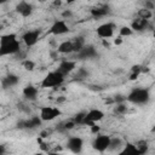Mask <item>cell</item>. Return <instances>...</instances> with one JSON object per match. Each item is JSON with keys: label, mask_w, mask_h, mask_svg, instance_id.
Listing matches in <instances>:
<instances>
[{"label": "cell", "mask_w": 155, "mask_h": 155, "mask_svg": "<svg viewBox=\"0 0 155 155\" xmlns=\"http://www.w3.org/2000/svg\"><path fill=\"white\" fill-rule=\"evenodd\" d=\"M109 143H110V137L109 136H98L93 140L92 145H93V149H96L99 153H103L109 148Z\"/></svg>", "instance_id": "6"}, {"label": "cell", "mask_w": 155, "mask_h": 155, "mask_svg": "<svg viewBox=\"0 0 155 155\" xmlns=\"http://www.w3.org/2000/svg\"><path fill=\"white\" fill-rule=\"evenodd\" d=\"M122 154H131V155H139V151L137 149V147L134 144H131V143H127Z\"/></svg>", "instance_id": "21"}, {"label": "cell", "mask_w": 155, "mask_h": 155, "mask_svg": "<svg viewBox=\"0 0 155 155\" xmlns=\"http://www.w3.org/2000/svg\"><path fill=\"white\" fill-rule=\"evenodd\" d=\"M39 35H40L39 30H28L27 33L23 34L22 39H23L24 44H25L28 47H30V46H34V45L38 42Z\"/></svg>", "instance_id": "10"}, {"label": "cell", "mask_w": 155, "mask_h": 155, "mask_svg": "<svg viewBox=\"0 0 155 155\" xmlns=\"http://www.w3.org/2000/svg\"><path fill=\"white\" fill-rule=\"evenodd\" d=\"M102 44H103V46H104V47H109V44H108V41L103 40V42H102Z\"/></svg>", "instance_id": "43"}, {"label": "cell", "mask_w": 155, "mask_h": 155, "mask_svg": "<svg viewBox=\"0 0 155 155\" xmlns=\"http://www.w3.org/2000/svg\"><path fill=\"white\" fill-rule=\"evenodd\" d=\"M114 28L115 25L113 23H104V24H101L98 28H97V35L101 36V38H111L113 34H114Z\"/></svg>", "instance_id": "8"}, {"label": "cell", "mask_w": 155, "mask_h": 155, "mask_svg": "<svg viewBox=\"0 0 155 155\" xmlns=\"http://www.w3.org/2000/svg\"><path fill=\"white\" fill-rule=\"evenodd\" d=\"M38 1H40V2H45L46 0H38Z\"/></svg>", "instance_id": "46"}, {"label": "cell", "mask_w": 155, "mask_h": 155, "mask_svg": "<svg viewBox=\"0 0 155 155\" xmlns=\"http://www.w3.org/2000/svg\"><path fill=\"white\" fill-rule=\"evenodd\" d=\"M42 122V120L40 119V116H31L29 120H23L21 122H18V127L19 128H35L38 126H40Z\"/></svg>", "instance_id": "12"}, {"label": "cell", "mask_w": 155, "mask_h": 155, "mask_svg": "<svg viewBox=\"0 0 155 155\" xmlns=\"http://www.w3.org/2000/svg\"><path fill=\"white\" fill-rule=\"evenodd\" d=\"M97 56V51L92 45H84L82 48L78 52V58L79 59H87V58H93Z\"/></svg>", "instance_id": "9"}, {"label": "cell", "mask_w": 155, "mask_h": 155, "mask_svg": "<svg viewBox=\"0 0 155 155\" xmlns=\"http://www.w3.org/2000/svg\"><path fill=\"white\" fill-rule=\"evenodd\" d=\"M127 111V107L124 103H117V105L115 107V113L119 115H124Z\"/></svg>", "instance_id": "25"}, {"label": "cell", "mask_w": 155, "mask_h": 155, "mask_svg": "<svg viewBox=\"0 0 155 155\" xmlns=\"http://www.w3.org/2000/svg\"><path fill=\"white\" fill-rule=\"evenodd\" d=\"M74 1H75V0H65V2H67V4H73Z\"/></svg>", "instance_id": "44"}, {"label": "cell", "mask_w": 155, "mask_h": 155, "mask_svg": "<svg viewBox=\"0 0 155 155\" xmlns=\"http://www.w3.org/2000/svg\"><path fill=\"white\" fill-rule=\"evenodd\" d=\"M125 101H126V97L125 96H121V94H117L114 98V102H116V103H124Z\"/></svg>", "instance_id": "31"}, {"label": "cell", "mask_w": 155, "mask_h": 155, "mask_svg": "<svg viewBox=\"0 0 155 155\" xmlns=\"http://www.w3.org/2000/svg\"><path fill=\"white\" fill-rule=\"evenodd\" d=\"M82 145H84V140L80 137H70L67 142V147L70 149V151H73L75 154L81 151Z\"/></svg>", "instance_id": "11"}, {"label": "cell", "mask_w": 155, "mask_h": 155, "mask_svg": "<svg viewBox=\"0 0 155 155\" xmlns=\"http://www.w3.org/2000/svg\"><path fill=\"white\" fill-rule=\"evenodd\" d=\"M63 126H59L61 128H62V131H68V130H71V128H74V126L76 125L73 120H70V121H67V122H64V124H62Z\"/></svg>", "instance_id": "28"}, {"label": "cell", "mask_w": 155, "mask_h": 155, "mask_svg": "<svg viewBox=\"0 0 155 155\" xmlns=\"http://www.w3.org/2000/svg\"><path fill=\"white\" fill-rule=\"evenodd\" d=\"M85 45V40H84V38L82 36H79V38H75L73 41H71V46H73V52H79L81 48H82V46Z\"/></svg>", "instance_id": "20"}, {"label": "cell", "mask_w": 155, "mask_h": 155, "mask_svg": "<svg viewBox=\"0 0 155 155\" xmlns=\"http://www.w3.org/2000/svg\"><path fill=\"white\" fill-rule=\"evenodd\" d=\"M63 82H64V75L61 74L58 70H54L48 73L44 78V80L41 81V87H45V88L57 87V86H61Z\"/></svg>", "instance_id": "3"}, {"label": "cell", "mask_w": 155, "mask_h": 155, "mask_svg": "<svg viewBox=\"0 0 155 155\" xmlns=\"http://www.w3.org/2000/svg\"><path fill=\"white\" fill-rule=\"evenodd\" d=\"M134 145L137 147V149H138V151H139V155L145 154L147 150H148V142H147V140H138Z\"/></svg>", "instance_id": "22"}, {"label": "cell", "mask_w": 155, "mask_h": 155, "mask_svg": "<svg viewBox=\"0 0 155 155\" xmlns=\"http://www.w3.org/2000/svg\"><path fill=\"white\" fill-rule=\"evenodd\" d=\"M145 8H147V10H150V11L154 8V4H153V1H151V0L145 1Z\"/></svg>", "instance_id": "34"}, {"label": "cell", "mask_w": 155, "mask_h": 155, "mask_svg": "<svg viewBox=\"0 0 155 155\" xmlns=\"http://www.w3.org/2000/svg\"><path fill=\"white\" fill-rule=\"evenodd\" d=\"M62 5V1L61 0H54L53 1V6H61Z\"/></svg>", "instance_id": "40"}, {"label": "cell", "mask_w": 155, "mask_h": 155, "mask_svg": "<svg viewBox=\"0 0 155 155\" xmlns=\"http://www.w3.org/2000/svg\"><path fill=\"white\" fill-rule=\"evenodd\" d=\"M71 16H73V13H71L70 10H65V11L62 12V17H63V18H70Z\"/></svg>", "instance_id": "32"}, {"label": "cell", "mask_w": 155, "mask_h": 155, "mask_svg": "<svg viewBox=\"0 0 155 155\" xmlns=\"http://www.w3.org/2000/svg\"><path fill=\"white\" fill-rule=\"evenodd\" d=\"M6 1H7V0H0V5H1V4H5Z\"/></svg>", "instance_id": "45"}, {"label": "cell", "mask_w": 155, "mask_h": 155, "mask_svg": "<svg viewBox=\"0 0 155 155\" xmlns=\"http://www.w3.org/2000/svg\"><path fill=\"white\" fill-rule=\"evenodd\" d=\"M68 31H69V27L67 25V23L64 21H56L48 30V33L53 34V35H62Z\"/></svg>", "instance_id": "7"}, {"label": "cell", "mask_w": 155, "mask_h": 155, "mask_svg": "<svg viewBox=\"0 0 155 155\" xmlns=\"http://www.w3.org/2000/svg\"><path fill=\"white\" fill-rule=\"evenodd\" d=\"M57 53H58V52H51V57H52L53 59H57Z\"/></svg>", "instance_id": "42"}, {"label": "cell", "mask_w": 155, "mask_h": 155, "mask_svg": "<svg viewBox=\"0 0 155 155\" xmlns=\"http://www.w3.org/2000/svg\"><path fill=\"white\" fill-rule=\"evenodd\" d=\"M75 69V62L74 61H62L59 63V67H58V71L61 74H63L64 76L67 74H69L70 71H73Z\"/></svg>", "instance_id": "14"}, {"label": "cell", "mask_w": 155, "mask_h": 155, "mask_svg": "<svg viewBox=\"0 0 155 155\" xmlns=\"http://www.w3.org/2000/svg\"><path fill=\"white\" fill-rule=\"evenodd\" d=\"M109 12H110L109 6L104 5V6H102V7H94V8H92V10H91V16H92L93 18L98 19V18H101V17H104V16L109 15Z\"/></svg>", "instance_id": "16"}, {"label": "cell", "mask_w": 155, "mask_h": 155, "mask_svg": "<svg viewBox=\"0 0 155 155\" xmlns=\"http://www.w3.org/2000/svg\"><path fill=\"white\" fill-rule=\"evenodd\" d=\"M114 44H115V45H121V44H122V39H121V38H116V39L114 40Z\"/></svg>", "instance_id": "37"}, {"label": "cell", "mask_w": 155, "mask_h": 155, "mask_svg": "<svg viewBox=\"0 0 155 155\" xmlns=\"http://www.w3.org/2000/svg\"><path fill=\"white\" fill-rule=\"evenodd\" d=\"M48 134H50V131H47V130H44V131L40 133V137H41V138H46Z\"/></svg>", "instance_id": "36"}, {"label": "cell", "mask_w": 155, "mask_h": 155, "mask_svg": "<svg viewBox=\"0 0 155 155\" xmlns=\"http://www.w3.org/2000/svg\"><path fill=\"white\" fill-rule=\"evenodd\" d=\"M84 117H85V113H78L75 116H74V119H73V121L75 122V124H82V120H84Z\"/></svg>", "instance_id": "30"}, {"label": "cell", "mask_w": 155, "mask_h": 155, "mask_svg": "<svg viewBox=\"0 0 155 155\" xmlns=\"http://www.w3.org/2000/svg\"><path fill=\"white\" fill-rule=\"evenodd\" d=\"M150 98L149 91L147 88H133L130 94L126 97V99L134 104H145L148 103Z\"/></svg>", "instance_id": "2"}, {"label": "cell", "mask_w": 155, "mask_h": 155, "mask_svg": "<svg viewBox=\"0 0 155 155\" xmlns=\"http://www.w3.org/2000/svg\"><path fill=\"white\" fill-rule=\"evenodd\" d=\"M133 30L130 27H121L120 28V36H130L132 35Z\"/></svg>", "instance_id": "27"}, {"label": "cell", "mask_w": 155, "mask_h": 155, "mask_svg": "<svg viewBox=\"0 0 155 155\" xmlns=\"http://www.w3.org/2000/svg\"><path fill=\"white\" fill-rule=\"evenodd\" d=\"M22 65H23V68H24L25 70H29V71L34 70V68H35V63H34L33 61H30V59L23 61V62H22Z\"/></svg>", "instance_id": "24"}, {"label": "cell", "mask_w": 155, "mask_h": 155, "mask_svg": "<svg viewBox=\"0 0 155 155\" xmlns=\"http://www.w3.org/2000/svg\"><path fill=\"white\" fill-rule=\"evenodd\" d=\"M87 75H88V71L85 68H80V69H78V73H76L75 78H78V79H85V78H87Z\"/></svg>", "instance_id": "29"}, {"label": "cell", "mask_w": 155, "mask_h": 155, "mask_svg": "<svg viewBox=\"0 0 155 155\" xmlns=\"http://www.w3.org/2000/svg\"><path fill=\"white\" fill-rule=\"evenodd\" d=\"M65 102V97H58L57 98V103H63Z\"/></svg>", "instance_id": "39"}, {"label": "cell", "mask_w": 155, "mask_h": 155, "mask_svg": "<svg viewBox=\"0 0 155 155\" xmlns=\"http://www.w3.org/2000/svg\"><path fill=\"white\" fill-rule=\"evenodd\" d=\"M90 127H91V132H92V133H98L99 130H101V127H99L98 125H96V124H93V125L90 126Z\"/></svg>", "instance_id": "33"}, {"label": "cell", "mask_w": 155, "mask_h": 155, "mask_svg": "<svg viewBox=\"0 0 155 155\" xmlns=\"http://www.w3.org/2000/svg\"><path fill=\"white\" fill-rule=\"evenodd\" d=\"M19 82V78L15 74H8L6 75L2 80H1V86L2 88H8V87H13Z\"/></svg>", "instance_id": "15"}, {"label": "cell", "mask_w": 155, "mask_h": 155, "mask_svg": "<svg viewBox=\"0 0 155 155\" xmlns=\"http://www.w3.org/2000/svg\"><path fill=\"white\" fill-rule=\"evenodd\" d=\"M148 19H143V18H138V19H134L131 24V29L132 30H137V31H142L144 29L148 28Z\"/></svg>", "instance_id": "17"}, {"label": "cell", "mask_w": 155, "mask_h": 155, "mask_svg": "<svg viewBox=\"0 0 155 155\" xmlns=\"http://www.w3.org/2000/svg\"><path fill=\"white\" fill-rule=\"evenodd\" d=\"M23 96H24L25 98L33 101V99H35L36 96H38V88H36L35 86H33V85H28V86H25V87L23 88Z\"/></svg>", "instance_id": "18"}, {"label": "cell", "mask_w": 155, "mask_h": 155, "mask_svg": "<svg viewBox=\"0 0 155 155\" xmlns=\"http://www.w3.org/2000/svg\"><path fill=\"white\" fill-rule=\"evenodd\" d=\"M61 114L62 111L58 108H53V107H42L40 109V119L42 121H52Z\"/></svg>", "instance_id": "5"}, {"label": "cell", "mask_w": 155, "mask_h": 155, "mask_svg": "<svg viewBox=\"0 0 155 155\" xmlns=\"http://www.w3.org/2000/svg\"><path fill=\"white\" fill-rule=\"evenodd\" d=\"M5 151H6V149H5V145H1V144H0V155H1V154H4Z\"/></svg>", "instance_id": "41"}, {"label": "cell", "mask_w": 155, "mask_h": 155, "mask_svg": "<svg viewBox=\"0 0 155 155\" xmlns=\"http://www.w3.org/2000/svg\"><path fill=\"white\" fill-rule=\"evenodd\" d=\"M138 16H139V18H143V19H149V18H151L153 13H151V11H150V10L142 8V10H139V11H138Z\"/></svg>", "instance_id": "23"}, {"label": "cell", "mask_w": 155, "mask_h": 155, "mask_svg": "<svg viewBox=\"0 0 155 155\" xmlns=\"http://www.w3.org/2000/svg\"><path fill=\"white\" fill-rule=\"evenodd\" d=\"M138 75H139L138 73H132L131 76H130V80H136V79L138 78Z\"/></svg>", "instance_id": "38"}, {"label": "cell", "mask_w": 155, "mask_h": 155, "mask_svg": "<svg viewBox=\"0 0 155 155\" xmlns=\"http://www.w3.org/2000/svg\"><path fill=\"white\" fill-rule=\"evenodd\" d=\"M21 51L19 41L16 34H5L0 36V57L7 54H16Z\"/></svg>", "instance_id": "1"}, {"label": "cell", "mask_w": 155, "mask_h": 155, "mask_svg": "<svg viewBox=\"0 0 155 155\" xmlns=\"http://www.w3.org/2000/svg\"><path fill=\"white\" fill-rule=\"evenodd\" d=\"M140 69H142L140 65H133L131 70H132V73H138V74H139V73H140Z\"/></svg>", "instance_id": "35"}, {"label": "cell", "mask_w": 155, "mask_h": 155, "mask_svg": "<svg viewBox=\"0 0 155 155\" xmlns=\"http://www.w3.org/2000/svg\"><path fill=\"white\" fill-rule=\"evenodd\" d=\"M57 52L59 53H71L73 52V46H71V41H63L58 45L57 47Z\"/></svg>", "instance_id": "19"}, {"label": "cell", "mask_w": 155, "mask_h": 155, "mask_svg": "<svg viewBox=\"0 0 155 155\" xmlns=\"http://www.w3.org/2000/svg\"><path fill=\"white\" fill-rule=\"evenodd\" d=\"M104 117V113L99 109H91L88 113H85V117L82 120L81 125H87V126H92L93 124H96L97 121L102 120Z\"/></svg>", "instance_id": "4"}, {"label": "cell", "mask_w": 155, "mask_h": 155, "mask_svg": "<svg viewBox=\"0 0 155 155\" xmlns=\"http://www.w3.org/2000/svg\"><path fill=\"white\" fill-rule=\"evenodd\" d=\"M121 139L120 138H110V143H109V148L113 150V149H116L121 145Z\"/></svg>", "instance_id": "26"}, {"label": "cell", "mask_w": 155, "mask_h": 155, "mask_svg": "<svg viewBox=\"0 0 155 155\" xmlns=\"http://www.w3.org/2000/svg\"><path fill=\"white\" fill-rule=\"evenodd\" d=\"M16 12H18L22 17H29L33 13V6L27 1H21L16 6Z\"/></svg>", "instance_id": "13"}]
</instances>
